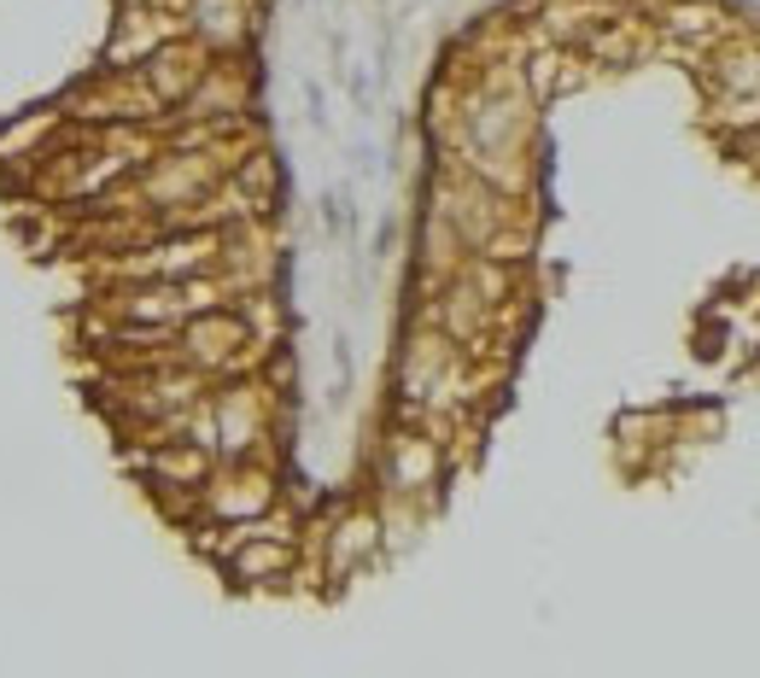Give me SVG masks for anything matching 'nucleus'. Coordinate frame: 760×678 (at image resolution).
I'll list each match as a JSON object with an SVG mask.
<instances>
[{
	"instance_id": "obj_1",
	"label": "nucleus",
	"mask_w": 760,
	"mask_h": 678,
	"mask_svg": "<svg viewBox=\"0 0 760 678\" xmlns=\"http://www.w3.org/2000/svg\"><path fill=\"white\" fill-rule=\"evenodd\" d=\"M206 428L217 463H246V456H276L281 393L264 381V369H241L206 386Z\"/></svg>"
},
{
	"instance_id": "obj_2",
	"label": "nucleus",
	"mask_w": 760,
	"mask_h": 678,
	"mask_svg": "<svg viewBox=\"0 0 760 678\" xmlns=\"http://www.w3.org/2000/svg\"><path fill=\"white\" fill-rule=\"evenodd\" d=\"M451 480V433L421 416H398L375 445V486L381 498H416L439 503Z\"/></svg>"
},
{
	"instance_id": "obj_3",
	"label": "nucleus",
	"mask_w": 760,
	"mask_h": 678,
	"mask_svg": "<svg viewBox=\"0 0 760 678\" xmlns=\"http://www.w3.org/2000/svg\"><path fill=\"white\" fill-rule=\"evenodd\" d=\"M171 358L188 363L206 381H223V375H241V369H258L269 358V346L258 339L241 304H211V311H194L171 334Z\"/></svg>"
},
{
	"instance_id": "obj_4",
	"label": "nucleus",
	"mask_w": 760,
	"mask_h": 678,
	"mask_svg": "<svg viewBox=\"0 0 760 678\" xmlns=\"http://www.w3.org/2000/svg\"><path fill=\"white\" fill-rule=\"evenodd\" d=\"M287 503L281 491V474H276V456H246V463H217L206 474V486L194 491V521L206 527H252V521L276 515Z\"/></svg>"
},
{
	"instance_id": "obj_5",
	"label": "nucleus",
	"mask_w": 760,
	"mask_h": 678,
	"mask_svg": "<svg viewBox=\"0 0 760 678\" xmlns=\"http://www.w3.org/2000/svg\"><path fill=\"white\" fill-rule=\"evenodd\" d=\"M304 556H311V580L328 585V591H346L351 580H363V573L386 556V533H381L375 498L334 508V515L323 521V533H316V545Z\"/></svg>"
},
{
	"instance_id": "obj_6",
	"label": "nucleus",
	"mask_w": 760,
	"mask_h": 678,
	"mask_svg": "<svg viewBox=\"0 0 760 678\" xmlns=\"http://www.w3.org/2000/svg\"><path fill=\"white\" fill-rule=\"evenodd\" d=\"M206 65H211V54L199 42H188V36H171L164 47H152V54L135 65V82L147 89V100L164 112V124L188 106V94L199 89V77H206Z\"/></svg>"
},
{
	"instance_id": "obj_7",
	"label": "nucleus",
	"mask_w": 760,
	"mask_h": 678,
	"mask_svg": "<svg viewBox=\"0 0 760 678\" xmlns=\"http://www.w3.org/2000/svg\"><path fill=\"white\" fill-rule=\"evenodd\" d=\"M176 19L206 54H246L258 36V0H176Z\"/></svg>"
}]
</instances>
